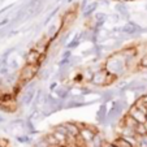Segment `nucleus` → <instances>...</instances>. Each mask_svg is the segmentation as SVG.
<instances>
[{
  "label": "nucleus",
  "instance_id": "1",
  "mask_svg": "<svg viewBox=\"0 0 147 147\" xmlns=\"http://www.w3.org/2000/svg\"><path fill=\"white\" fill-rule=\"evenodd\" d=\"M39 70H40V68L36 67V65H24L22 68H21V70H20V76L18 81H21L22 83H29L31 82V81L35 80V77L38 76Z\"/></svg>",
  "mask_w": 147,
  "mask_h": 147
},
{
  "label": "nucleus",
  "instance_id": "2",
  "mask_svg": "<svg viewBox=\"0 0 147 147\" xmlns=\"http://www.w3.org/2000/svg\"><path fill=\"white\" fill-rule=\"evenodd\" d=\"M96 134H99V129H98L96 126H92V125H87L86 124V126L80 130V136L78 137H80L85 143H90V142L95 138Z\"/></svg>",
  "mask_w": 147,
  "mask_h": 147
},
{
  "label": "nucleus",
  "instance_id": "3",
  "mask_svg": "<svg viewBox=\"0 0 147 147\" xmlns=\"http://www.w3.org/2000/svg\"><path fill=\"white\" fill-rule=\"evenodd\" d=\"M109 72L106 68H100V69L95 70L94 78H92L91 83L96 87H102V86H107V80H108Z\"/></svg>",
  "mask_w": 147,
  "mask_h": 147
},
{
  "label": "nucleus",
  "instance_id": "4",
  "mask_svg": "<svg viewBox=\"0 0 147 147\" xmlns=\"http://www.w3.org/2000/svg\"><path fill=\"white\" fill-rule=\"evenodd\" d=\"M143 31H147V30L146 29H142L139 25L131 22V21H129L128 24H125L121 28V33L128 34V35H134V34H139V33H143Z\"/></svg>",
  "mask_w": 147,
  "mask_h": 147
},
{
  "label": "nucleus",
  "instance_id": "5",
  "mask_svg": "<svg viewBox=\"0 0 147 147\" xmlns=\"http://www.w3.org/2000/svg\"><path fill=\"white\" fill-rule=\"evenodd\" d=\"M24 57H25L26 64L36 65V67H38V65H39V60H40V57H42V53L38 52L36 50H34V48H31L29 52H26L25 55H24Z\"/></svg>",
  "mask_w": 147,
  "mask_h": 147
},
{
  "label": "nucleus",
  "instance_id": "6",
  "mask_svg": "<svg viewBox=\"0 0 147 147\" xmlns=\"http://www.w3.org/2000/svg\"><path fill=\"white\" fill-rule=\"evenodd\" d=\"M128 115L130 117H133V119L136 120L138 124H144V122H146V116H147V115H144L143 112H141L138 108H137V107H134V106L129 107Z\"/></svg>",
  "mask_w": 147,
  "mask_h": 147
},
{
  "label": "nucleus",
  "instance_id": "7",
  "mask_svg": "<svg viewBox=\"0 0 147 147\" xmlns=\"http://www.w3.org/2000/svg\"><path fill=\"white\" fill-rule=\"evenodd\" d=\"M107 116H108V108L104 103H102L96 112V121L102 125H107L108 121H107Z\"/></svg>",
  "mask_w": 147,
  "mask_h": 147
},
{
  "label": "nucleus",
  "instance_id": "8",
  "mask_svg": "<svg viewBox=\"0 0 147 147\" xmlns=\"http://www.w3.org/2000/svg\"><path fill=\"white\" fill-rule=\"evenodd\" d=\"M35 95H36V90L35 89L25 90L24 95L21 96V103H22L24 106H30V104H33Z\"/></svg>",
  "mask_w": 147,
  "mask_h": 147
},
{
  "label": "nucleus",
  "instance_id": "9",
  "mask_svg": "<svg viewBox=\"0 0 147 147\" xmlns=\"http://www.w3.org/2000/svg\"><path fill=\"white\" fill-rule=\"evenodd\" d=\"M64 126H65V129L68 130V136L76 137V138L80 136V128H78V125H77V121L64 122Z\"/></svg>",
  "mask_w": 147,
  "mask_h": 147
},
{
  "label": "nucleus",
  "instance_id": "10",
  "mask_svg": "<svg viewBox=\"0 0 147 147\" xmlns=\"http://www.w3.org/2000/svg\"><path fill=\"white\" fill-rule=\"evenodd\" d=\"M56 96L59 98L60 100H64V102H67V100H69V96H70V89L68 86H60L56 89Z\"/></svg>",
  "mask_w": 147,
  "mask_h": 147
},
{
  "label": "nucleus",
  "instance_id": "11",
  "mask_svg": "<svg viewBox=\"0 0 147 147\" xmlns=\"http://www.w3.org/2000/svg\"><path fill=\"white\" fill-rule=\"evenodd\" d=\"M98 5H99V3H98V1H92V3H90L89 5L86 7V9L83 11V13H82L83 18H89V17H91L92 14H94V12L96 11Z\"/></svg>",
  "mask_w": 147,
  "mask_h": 147
},
{
  "label": "nucleus",
  "instance_id": "12",
  "mask_svg": "<svg viewBox=\"0 0 147 147\" xmlns=\"http://www.w3.org/2000/svg\"><path fill=\"white\" fill-rule=\"evenodd\" d=\"M116 11H117V13L120 14L121 17H124V18H126V20H129V11H128V7L125 5V3H119V4H116Z\"/></svg>",
  "mask_w": 147,
  "mask_h": 147
},
{
  "label": "nucleus",
  "instance_id": "13",
  "mask_svg": "<svg viewBox=\"0 0 147 147\" xmlns=\"http://www.w3.org/2000/svg\"><path fill=\"white\" fill-rule=\"evenodd\" d=\"M81 43V33H77L76 34V36L72 39V40L68 42V45H67V50H76V48L80 46Z\"/></svg>",
  "mask_w": 147,
  "mask_h": 147
},
{
  "label": "nucleus",
  "instance_id": "14",
  "mask_svg": "<svg viewBox=\"0 0 147 147\" xmlns=\"http://www.w3.org/2000/svg\"><path fill=\"white\" fill-rule=\"evenodd\" d=\"M94 74H95V70L92 68L87 67L82 70V76H83V81H87V82L91 83L92 78H94Z\"/></svg>",
  "mask_w": 147,
  "mask_h": 147
},
{
  "label": "nucleus",
  "instance_id": "15",
  "mask_svg": "<svg viewBox=\"0 0 147 147\" xmlns=\"http://www.w3.org/2000/svg\"><path fill=\"white\" fill-rule=\"evenodd\" d=\"M113 144L116 147H134L133 144L130 143L129 141H126V139L124 138V137H117V138H115V141H113Z\"/></svg>",
  "mask_w": 147,
  "mask_h": 147
},
{
  "label": "nucleus",
  "instance_id": "16",
  "mask_svg": "<svg viewBox=\"0 0 147 147\" xmlns=\"http://www.w3.org/2000/svg\"><path fill=\"white\" fill-rule=\"evenodd\" d=\"M133 106H134V107H137V108H138L141 112H143L144 115H147V103H144V100L142 99L141 96L137 98Z\"/></svg>",
  "mask_w": 147,
  "mask_h": 147
},
{
  "label": "nucleus",
  "instance_id": "17",
  "mask_svg": "<svg viewBox=\"0 0 147 147\" xmlns=\"http://www.w3.org/2000/svg\"><path fill=\"white\" fill-rule=\"evenodd\" d=\"M113 98H115V91L113 90H107V91H104L102 94L100 100L106 104V103H108V102H113Z\"/></svg>",
  "mask_w": 147,
  "mask_h": 147
},
{
  "label": "nucleus",
  "instance_id": "18",
  "mask_svg": "<svg viewBox=\"0 0 147 147\" xmlns=\"http://www.w3.org/2000/svg\"><path fill=\"white\" fill-rule=\"evenodd\" d=\"M147 134V126L146 124H138L136 128V136H146Z\"/></svg>",
  "mask_w": 147,
  "mask_h": 147
},
{
  "label": "nucleus",
  "instance_id": "19",
  "mask_svg": "<svg viewBox=\"0 0 147 147\" xmlns=\"http://www.w3.org/2000/svg\"><path fill=\"white\" fill-rule=\"evenodd\" d=\"M137 147H147V134L146 136H137Z\"/></svg>",
  "mask_w": 147,
  "mask_h": 147
},
{
  "label": "nucleus",
  "instance_id": "20",
  "mask_svg": "<svg viewBox=\"0 0 147 147\" xmlns=\"http://www.w3.org/2000/svg\"><path fill=\"white\" fill-rule=\"evenodd\" d=\"M59 11H60V7H56V8L55 9H53V11L52 12H51V13L50 14H48V16L47 17H46V20H45V22H43V25H45V26H47L48 25V24H50V21H51V20H52L53 18V17H55L56 16V13H57V12Z\"/></svg>",
  "mask_w": 147,
  "mask_h": 147
},
{
  "label": "nucleus",
  "instance_id": "21",
  "mask_svg": "<svg viewBox=\"0 0 147 147\" xmlns=\"http://www.w3.org/2000/svg\"><path fill=\"white\" fill-rule=\"evenodd\" d=\"M50 69H43V70H39V78H40L42 81H46V80H48L50 78Z\"/></svg>",
  "mask_w": 147,
  "mask_h": 147
},
{
  "label": "nucleus",
  "instance_id": "22",
  "mask_svg": "<svg viewBox=\"0 0 147 147\" xmlns=\"http://www.w3.org/2000/svg\"><path fill=\"white\" fill-rule=\"evenodd\" d=\"M106 18H107V14L104 13V12H98L96 14H95V17H94V20L95 21H106Z\"/></svg>",
  "mask_w": 147,
  "mask_h": 147
},
{
  "label": "nucleus",
  "instance_id": "23",
  "mask_svg": "<svg viewBox=\"0 0 147 147\" xmlns=\"http://www.w3.org/2000/svg\"><path fill=\"white\" fill-rule=\"evenodd\" d=\"M16 139H17V142H20V143H29V142L31 141L29 136H17Z\"/></svg>",
  "mask_w": 147,
  "mask_h": 147
},
{
  "label": "nucleus",
  "instance_id": "24",
  "mask_svg": "<svg viewBox=\"0 0 147 147\" xmlns=\"http://www.w3.org/2000/svg\"><path fill=\"white\" fill-rule=\"evenodd\" d=\"M139 68L141 69H147V53H144L142 56V59L139 60Z\"/></svg>",
  "mask_w": 147,
  "mask_h": 147
},
{
  "label": "nucleus",
  "instance_id": "25",
  "mask_svg": "<svg viewBox=\"0 0 147 147\" xmlns=\"http://www.w3.org/2000/svg\"><path fill=\"white\" fill-rule=\"evenodd\" d=\"M69 35H70L69 31H65L64 35L60 36V45H65V43H67V40H68V38H69Z\"/></svg>",
  "mask_w": 147,
  "mask_h": 147
},
{
  "label": "nucleus",
  "instance_id": "26",
  "mask_svg": "<svg viewBox=\"0 0 147 147\" xmlns=\"http://www.w3.org/2000/svg\"><path fill=\"white\" fill-rule=\"evenodd\" d=\"M0 147H11V142L7 138H0Z\"/></svg>",
  "mask_w": 147,
  "mask_h": 147
},
{
  "label": "nucleus",
  "instance_id": "27",
  "mask_svg": "<svg viewBox=\"0 0 147 147\" xmlns=\"http://www.w3.org/2000/svg\"><path fill=\"white\" fill-rule=\"evenodd\" d=\"M61 56H63V59H72V51H70V50H65Z\"/></svg>",
  "mask_w": 147,
  "mask_h": 147
},
{
  "label": "nucleus",
  "instance_id": "28",
  "mask_svg": "<svg viewBox=\"0 0 147 147\" xmlns=\"http://www.w3.org/2000/svg\"><path fill=\"white\" fill-rule=\"evenodd\" d=\"M102 147H116V146L113 144V142H108V141H106V139H103Z\"/></svg>",
  "mask_w": 147,
  "mask_h": 147
},
{
  "label": "nucleus",
  "instance_id": "29",
  "mask_svg": "<svg viewBox=\"0 0 147 147\" xmlns=\"http://www.w3.org/2000/svg\"><path fill=\"white\" fill-rule=\"evenodd\" d=\"M56 89H57V82H52L50 85V91H56Z\"/></svg>",
  "mask_w": 147,
  "mask_h": 147
},
{
  "label": "nucleus",
  "instance_id": "30",
  "mask_svg": "<svg viewBox=\"0 0 147 147\" xmlns=\"http://www.w3.org/2000/svg\"><path fill=\"white\" fill-rule=\"evenodd\" d=\"M11 67H12V69H17V68H18V63H17L16 60H12L11 61Z\"/></svg>",
  "mask_w": 147,
  "mask_h": 147
},
{
  "label": "nucleus",
  "instance_id": "31",
  "mask_svg": "<svg viewBox=\"0 0 147 147\" xmlns=\"http://www.w3.org/2000/svg\"><path fill=\"white\" fill-rule=\"evenodd\" d=\"M5 24H8V18H5V20H3L1 22H0V26H4Z\"/></svg>",
  "mask_w": 147,
  "mask_h": 147
},
{
  "label": "nucleus",
  "instance_id": "32",
  "mask_svg": "<svg viewBox=\"0 0 147 147\" xmlns=\"http://www.w3.org/2000/svg\"><path fill=\"white\" fill-rule=\"evenodd\" d=\"M5 121V119H4V117H0V122H4Z\"/></svg>",
  "mask_w": 147,
  "mask_h": 147
},
{
  "label": "nucleus",
  "instance_id": "33",
  "mask_svg": "<svg viewBox=\"0 0 147 147\" xmlns=\"http://www.w3.org/2000/svg\"><path fill=\"white\" fill-rule=\"evenodd\" d=\"M117 1H120V3H125V1H128V0H117Z\"/></svg>",
  "mask_w": 147,
  "mask_h": 147
},
{
  "label": "nucleus",
  "instance_id": "34",
  "mask_svg": "<svg viewBox=\"0 0 147 147\" xmlns=\"http://www.w3.org/2000/svg\"><path fill=\"white\" fill-rule=\"evenodd\" d=\"M72 1H74V0H67V3H68V4H70Z\"/></svg>",
  "mask_w": 147,
  "mask_h": 147
},
{
  "label": "nucleus",
  "instance_id": "35",
  "mask_svg": "<svg viewBox=\"0 0 147 147\" xmlns=\"http://www.w3.org/2000/svg\"><path fill=\"white\" fill-rule=\"evenodd\" d=\"M144 124H146V126H147V116H146V122H144Z\"/></svg>",
  "mask_w": 147,
  "mask_h": 147
},
{
  "label": "nucleus",
  "instance_id": "36",
  "mask_svg": "<svg viewBox=\"0 0 147 147\" xmlns=\"http://www.w3.org/2000/svg\"><path fill=\"white\" fill-rule=\"evenodd\" d=\"M146 9H147V5H146Z\"/></svg>",
  "mask_w": 147,
  "mask_h": 147
}]
</instances>
